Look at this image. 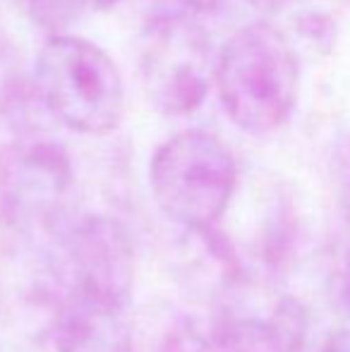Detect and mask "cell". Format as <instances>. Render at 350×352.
<instances>
[{
    "label": "cell",
    "mask_w": 350,
    "mask_h": 352,
    "mask_svg": "<svg viewBox=\"0 0 350 352\" xmlns=\"http://www.w3.org/2000/svg\"><path fill=\"white\" fill-rule=\"evenodd\" d=\"M214 67L211 41L192 14L166 10L146 24L140 46L142 84L161 113L197 111L214 82Z\"/></svg>",
    "instance_id": "277c9868"
},
{
    "label": "cell",
    "mask_w": 350,
    "mask_h": 352,
    "mask_svg": "<svg viewBox=\"0 0 350 352\" xmlns=\"http://www.w3.org/2000/svg\"><path fill=\"white\" fill-rule=\"evenodd\" d=\"M254 5H259V8L264 10H271V8H278V5H283L285 0H252Z\"/></svg>",
    "instance_id": "5bb4252c"
},
{
    "label": "cell",
    "mask_w": 350,
    "mask_h": 352,
    "mask_svg": "<svg viewBox=\"0 0 350 352\" xmlns=\"http://www.w3.org/2000/svg\"><path fill=\"white\" fill-rule=\"evenodd\" d=\"M343 182H346V192L350 197V158L346 161V170H343Z\"/></svg>",
    "instance_id": "9a60e30c"
},
{
    "label": "cell",
    "mask_w": 350,
    "mask_h": 352,
    "mask_svg": "<svg viewBox=\"0 0 350 352\" xmlns=\"http://www.w3.org/2000/svg\"><path fill=\"white\" fill-rule=\"evenodd\" d=\"M70 187L72 161L56 140L19 135L0 146V221L8 228L48 223Z\"/></svg>",
    "instance_id": "5b68a950"
},
{
    "label": "cell",
    "mask_w": 350,
    "mask_h": 352,
    "mask_svg": "<svg viewBox=\"0 0 350 352\" xmlns=\"http://www.w3.org/2000/svg\"><path fill=\"white\" fill-rule=\"evenodd\" d=\"M214 84L235 127L248 135H269L293 113L300 87L298 53L274 24L252 22L219 51Z\"/></svg>",
    "instance_id": "6da1fadb"
},
{
    "label": "cell",
    "mask_w": 350,
    "mask_h": 352,
    "mask_svg": "<svg viewBox=\"0 0 350 352\" xmlns=\"http://www.w3.org/2000/svg\"><path fill=\"white\" fill-rule=\"evenodd\" d=\"M34 84L43 108L80 135H108L122 120L125 87L96 43L56 34L39 51Z\"/></svg>",
    "instance_id": "7a4b0ae2"
},
{
    "label": "cell",
    "mask_w": 350,
    "mask_h": 352,
    "mask_svg": "<svg viewBox=\"0 0 350 352\" xmlns=\"http://www.w3.org/2000/svg\"><path fill=\"white\" fill-rule=\"evenodd\" d=\"M70 290L111 297L130 307L135 290V245L120 221L111 216H87L63 242Z\"/></svg>",
    "instance_id": "8992f818"
},
{
    "label": "cell",
    "mask_w": 350,
    "mask_h": 352,
    "mask_svg": "<svg viewBox=\"0 0 350 352\" xmlns=\"http://www.w3.org/2000/svg\"><path fill=\"white\" fill-rule=\"evenodd\" d=\"M168 10L175 12H185V14H201V12H211V10L219 5V0H166Z\"/></svg>",
    "instance_id": "8fae6325"
},
{
    "label": "cell",
    "mask_w": 350,
    "mask_h": 352,
    "mask_svg": "<svg viewBox=\"0 0 350 352\" xmlns=\"http://www.w3.org/2000/svg\"><path fill=\"white\" fill-rule=\"evenodd\" d=\"M343 300H346V305L350 309V254L346 261V269H343Z\"/></svg>",
    "instance_id": "4fadbf2b"
},
{
    "label": "cell",
    "mask_w": 350,
    "mask_h": 352,
    "mask_svg": "<svg viewBox=\"0 0 350 352\" xmlns=\"http://www.w3.org/2000/svg\"><path fill=\"white\" fill-rule=\"evenodd\" d=\"M319 352H350V329L336 331L333 336H329Z\"/></svg>",
    "instance_id": "7c38bea8"
},
{
    "label": "cell",
    "mask_w": 350,
    "mask_h": 352,
    "mask_svg": "<svg viewBox=\"0 0 350 352\" xmlns=\"http://www.w3.org/2000/svg\"><path fill=\"white\" fill-rule=\"evenodd\" d=\"M219 352V336L214 329H204L195 319L187 316H171L161 329L144 340L142 348L135 345V352Z\"/></svg>",
    "instance_id": "9c48e42d"
},
{
    "label": "cell",
    "mask_w": 350,
    "mask_h": 352,
    "mask_svg": "<svg viewBox=\"0 0 350 352\" xmlns=\"http://www.w3.org/2000/svg\"><path fill=\"white\" fill-rule=\"evenodd\" d=\"M219 352H303L305 316L295 302H281L266 316H228L216 324Z\"/></svg>",
    "instance_id": "ba28073f"
},
{
    "label": "cell",
    "mask_w": 350,
    "mask_h": 352,
    "mask_svg": "<svg viewBox=\"0 0 350 352\" xmlns=\"http://www.w3.org/2000/svg\"><path fill=\"white\" fill-rule=\"evenodd\" d=\"M116 3L118 0H27V8L32 12L34 22H39L56 36L58 32L67 29L70 24L80 22L89 14L103 12Z\"/></svg>",
    "instance_id": "30bf717a"
},
{
    "label": "cell",
    "mask_w": 350,
    "mask_h": 352,
    "mask_svg": "<svg viewBox=\"0 0 350 352\" xmlns=\"http://www.w3.org/2000/svg\"><path fill=\"white\" fill-rule=\"evenodd\" d=\"M149 182L156 204L171 221L192 232H209L228 209L238 168L219 137L185 130L156 148Z\"/></svg>",
    "instance_id": "3957f363"
},
{
    "label": "cell",
    "mask_w": 350,
    "mask_h": 352,
    "mask_svg": "<svg viewBox=\"0 0 350 352\" xmlns=\"http://www.w3.org/2000/svg\"><path fill=\"white\" fill-rule=\"evenodd\" d=\"M56 352H135L127 305L85 290H70L53 314Z\"/></svg>",
    "instance_id": "52a82bcc"
},
{
    "label": "cell",
    "mask_w": 350,
    "mask_h": 352,
    "mask_svg": "<svg viewBox=\"0 0 350 352\" xmlns=\"http://www.w3.org/2000/svg\"><path fill=\"white\" fill-rule=\"evenodd\" d=\"M3 43H5V36H3V27H0V51H3Z\"/></svg>",
    "instance_id": "2e32d148"
}]
</instances>
